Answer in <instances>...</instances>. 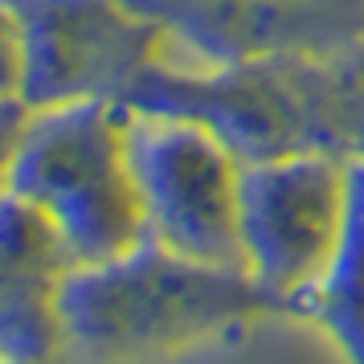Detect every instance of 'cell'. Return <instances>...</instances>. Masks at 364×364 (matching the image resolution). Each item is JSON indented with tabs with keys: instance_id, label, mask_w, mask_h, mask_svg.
<instances>
[{
	"instance_id": "cell-11",
	"label": "cell",
	"mask_w": 364,
	"mask_h": 364,
	"mask_svg": "<svg viewBox=\"0 0 364 364\" xmlns=\"http://www.w3.org/2000/svg\"><path fill=\"white\" fill-rule=\"evenodd\" d=\"M25 82V41H21V21L9 0H0V102H21Z\"/></svg>"
},
{
	"instance_id": "cell-7",
	"label": "cell",
	"mask_w": 364,
	"mask_h": 364,
	"mask_svg": "<svg viewBox=\"0 0 364 364\" xmlns=\"http://www.w3.org/2000/svg\"><path fill=\"white\" fill-rule=\"evenodd\" d=\"M205 66L323 58L364 37V0H132Z\"/></svg>"
},
{
	"instance_id": "cell-5",
	"label": "cell",
	"mask_w": 364,
	"mask_h": 364,
	"mask_svg": "<svg viewBox=\"0 0 364 364\" xmlns=\"http://www.w3.org/2000/svg\"><path fill=\"white\" fill-rule=\"evenodd\" d=\"M348 217V160L291 151L242 164V262L287 307L319 279Z\"/></svg>"
},
{
	"instance_id": "cell-10",
	"label": "cell",
	"mask_w": 364,
	"mask_h": 364,
	"mask_svg": "<svg viewBox=\"0 0 364 364\" xmlns=\"http://www.w3.org/2000/svg\"><path fill=\"white\" fill-rule=\"evenodd\" d=\"M295 90L307 148L364 160V37L323 58L279 62Z\"/></svg>"
},
{
	"instance_id": "cell-1",
	"label": "cell",
	"mask_w": 364,
	"mask_h": 364,
	"mask_svg": "<svg viewBox=\"0 0 364 364\" xmlns=\"http://www.w3.org/2000/svg\"><path fill=\"white\" fill-rule=\"evenodd\" d=\"M287 307L242 266L200 262L144 237L107 262H82L62 287L66 348L102 364L168 360L246 336Z\"/></svg>"
},
{
	"instance_id": "cell-13",
	"label": "cell",
	"mask_w": 364,
	"mask_h": 364,
	"mask_svg": "<svg viewBox=\"0 0 364 364\" xmlns=\"http://www.w3.org/2000/svg\"><path fill=\"white\" fill-rule=\"evenodd\" d=\"M0 364H13V360H4V356H0Z\"/></svg>"
},
{
	"instance_id": "cell-3",
	"label": "cell",
	"mask_w": 364,
	"mask_h": 364,
	"mask_svg": "<svg viewBox=\"0 0 364 364\" xmlns=\"http://www.w3.org/2000/svg\"><path fill=\"white\" fill-rule=\"evenodd\" d=\"M127 160L148 237L200 262L242 266V160L197 123L127 111Z\"/></svg>"
},
{
	"instance_id": "cell-12",
	"label": "cell",
	"mask_w": 364,
	"mask_h": 364,
	"mask_svg": "<svg viewBox=\"0 0 364 364\" xmlns=\"http://www.w3.org/2000/svg\"><path fill=\"white\" fill-rule=\"evenodd\" d=\"M25 111H29L25 102H0V188H4V168H9L21 123H25Z\"/></svg>"
},
{
	"instance_id": "cell-8",
	"label": "cell",
	"mask_w": 364,
	"mask_h": 364,
	"mask_svg": "<svg viewBox=\"0 0 364 364\" xmlns=\"http://www.w3.org/2000/svg\"><path fill=\"white\" fill-rule=\"evenodd\" d=\"M62 233L13 188H0V356L53 364L66 348L62 287L74 270Z\"/></svg>"
},
{
	"instance_id": "cell-2",
	"label": "cell",
	"mask_w": 364,
	"mask_h": 364,
	"mask_svg": "<svg viewBox=\"0 0 364 364\" xmlns=\"http://www.w3.org/2000/svg\"><path fill=\"white\" fill-rule=\"evenodd\" d=\"M4 188L25 197L62 233L78 266L107 262L148 237L127 160V111L119 102L25 111Z\"/></svg>"
},
{
	"instance_id": "cell-6",
	"label": "cell",
	"mask_w": 364,
	"mask_h": 364,
	"mask_svg": "<svg viewBox=\"0 0 364 364\" xmlns=\"http://www.w3.org/2000/svg\"><path fill=\"white\" fill-rule=\"evenodd\" d=\"M119 107L132 115L197 123L209 135H217L242 164L311 151L295 90L279 62L181 70L160 58L127 86Z\"/></svg>"
},
{
	"instance_id": "cell-9",
	"label": "cell",
	"mask_w": 364,
	"mask_h": 364,
	"mask_svg": "<svg viewBox=\"0 0 364 364\" xmlns=\"http://www.w3.org/2000/svg\"><path fill=\"white\" fill-rule=\"evenodd\" d=\"M291 319L311 323L344 364H364V160H348V217L336 254L291 299Z\"/></svg>"
},
{
	"instance_id": "cell-4",
	"label": "cell",
	"mask_w": 364,
	"mask_h": 364,
	"mask_svg": "<svg viewBox=\"0 0 364 364\" xmlns=\"http://www.w3.org/2000/svg\"><path fill=\"white\" fill-rule=\"evenodd\" d=\"M25 41L21 102H119L164 53L168 33L132 0H9Z\"/></svg>"
}]
</instances>
